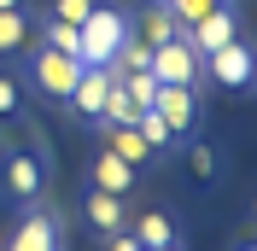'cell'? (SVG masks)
Masks as SVG:
<instances>
[{
  "instance_id": "6da1fadb",
  "label": "cell",
  "mask_w": 257,
  "mask_h": 251,
  "mask_svg": "<svg viewBox=\"0 0 257 251\" xmlns=\"http://www.w3.org/2000/svg\"><path fill=\"white\" fill-rule=\"evenodd\" d=\"M123 41H128V18L117 6H105V0H94V12L76 24V59L82 64H111Z\"/></svg>"
},
{
  "instance_id": "7a4b0ae2",
  "label": "cell",
  "mask_w": 257,
  "mask_h": 251,
  "mask_svg": "<svg viewBox=\"0 0 257 251\" xmlns=\"http://www.w3.org/2000/svg\"><path fill=\"white\" fill-rule=\"evenodd\" d=\"M76 76H82V59H70V53H59V47L30 53V82H35L47 99H70Z\"/></svg>"
},
{
  "instance_id": "3957f363",
  "label": "cell",
  "mask_w": 257,
  "mask_h": 251,
  "mask_svg": "<svg viewBox=\"0 0 257 251\" xmlns=\"http://www.w3.org/2000/svg\"><path fill=\"white\" fill-rule=\"evenodd\" d=\"M146 70H152L158 82H170V88H199V53L187 47V35H176V41L152 47Z\"/></svg>"
},
{
  "instance_id": "277c9868",
  "label": "cell",
  "mask_w": 257,
  "mask_h": 251,
  "mask_svg": "<svg viewBox=\"0 0 257 251\" xmlns=\"http://www.w3.org/2000/svg\"><path fill=\"white\" fill-rule=\"evenodd\" d=\"M199 64H210V76L222 82L228 94H245L257 82V53L245 47V41H228V47H216V53H205Z\"/></svg>"
},
{
  "instance_id": "5b68a950",
  "label": "cell",
  "mask_w": 257,
  "mask_h": 251,
  "mask_svg": "<svg viewBox=\"0 0 257 251\" xmlns=\"http://www.w3.org/2000/svg\"><path fill=\"white\" fill-rule=\"evenodd\" d=\"M6 251H64V228L53 210H41V204H30L24 210V222H18V234L6 239Z\"/></svg>"
},
{
  "instance_id": "8992f818",
  "label": "cell",
  "mask_w": 257,
  "mask_h": 251,
  "mask_svg": "<svg viewBox=\"0 0 257 251\" xmlns=\"http://www.w3.org/2000/svg\"><path fill=\"white\" fill-rule=\"evenodd\" d=\"M117 76H123V70H111V64H82V76H76V88H70L64 105L76 111V117H88V123H99V105H105V94H111Z\"/></svg>"
},
{
  "instance_id": "52a82bcc",
  "label": "cell",
  "mask_w": 257,
  "mask_h": 251,
  "mask_svg": "<svg viewBox=\"0 0 257 251\" xmlns=\"http://www.w3.org/2000/svg\"><path fill=\"white\" fill-rule=\"evenodd\" d=\"M152 111H158L164 123H170V135H193L199 129V88H170V82H158V94H152Z\"/></svg>"
},
{
  "instance_id": "ba28073f",
  "label": "cell",
  "mask_w": 257,
  "mask_h": 251,
  "mask_svg": "<svg viewBox=\"0 0 257 251\" xmlns=\"http://www.w3.org/2000/svg\"><path fill=\"white\" fill-rule=\"evenodd\" d=\"M187 35V47L205 59V53H216V47H228V41H240V18H234V6H210L193 30H181Z\"/></svg>"
},
{
  "instance_id": "9c48e42d",
  "label": "cell",
  "mask_w": 257,
  "mask_h": 251,
  "mask_svg": "<svg viewBox=\"0 0 257 251\" xmlns=\"http://www.w3.org/2000/svg\"><path fill=\"white\" fill-rule=\"evenodd\" d=\"M41 187H47V164H41L35 152H12V158H6V199L35 204Z\"/></svg>"
},
{
  "instance_id": "30bf717a",
  "label": "cell",
  "mask_w": 257,
  "mask_h": 251,
  "mask_svg": "<svg viewBox=\"0 0 257 251\" xmlns=\"http://www.w3.org/2000/svg\"><path fill=\"white\" fill-rule=\"evenodd\" d=\"M135 175H141V170L123 164L117 152H105V146L88 158V187H99V193H123V199H128V193H135Z\"/></svg>"
},
{
  "instance_id": "8fae6325",
  "label": "cell",
  "mask_w": 257,
  "mask_h": 251,
  "mask_svg": "<svg viewBox=\"0 0 257 251\" xmlns=\"http://www.w3.org/2000/svg\"><path fill=\"white\" fill-rule=\"evenodd\" d=\"M82 210H88V222H94L99 234H123V228H128V199H123V193L88 187V204H82Z\"/></svg>"
},
{
  "instance_id": "7c38bea8",
  "label": "cell",
  "mask_w": 257,
  "mask_h": 251,
  "mask_svg": "<svg viewBox=\"0 0 257 251\" xmlns=\"http://www.w3.org/2000/svg\"><path fill=\"white\" fill-rule=\"evenodd\" d=\"M99 135H105V152H117L123 164H135V170L152 164V146L141 141V129H128V123H99Z\"/></svg>"
},
{
  "instance_id": "4fadbf2b",
  "label": "cell",
  "mask_w": 257,
  "mask_h": 251,
  "mask_svg": "<svg viewBox=\"0 0 257 251\" xmlns=\"http://www.w3.org/2000/svg\"><path fill=\"white\" fill-rule=\"evenodd\" d=\"M128 30L141 35L146 47H164V41H176V35H181V24H176V12H170L164 0H152V6L141 12V24H128Z\"/></svg>"
},
{
  "instance_id": "5bb4252c",
  "label": "cell",
  "mask_w": 257,
  "mask_h": 251,
  "mask_svg": "<svg viewBox=\"0 0 257 251\" xmlns=\"http://www.w3.org/2000/svg\"><path fill=\"white\" fill-rule=\"evenodd\" d=\"M128 234L141 245H176V222H170V210H146V216H135Z\"/></svg>"
},
{
  "instance_id": "9a60e30c",
  "label": "cell",
  "mask_w": 257,
  "mask_h": 251,
  "mask_svg": "<svg viewBox=\"0 0 257 251\" xmlns=\"http://www.w3.org/2000/svg\"><path fill=\"white\" fill-rule=\"evenodd\" d=\"M135 129H141V141L152 146V158H164V152H176V135H170V123H164L152 105H141V117H135Z\"/></svg>"
},
{
  "instance_id": "2e32d148",
  "label": "cell",
  "mask_w": 257,
  "mask_h": 251,
  "mask_svg": "<svg viewBox=\"0 0 257 251\" xmlns=\"http://www.w3.org/2000/svg\"><path fill=\"white\" fill-rule=\"evenodd\" d=\"M30 47V12L18 6V12H0V53L12 59V53Z\"/></svg>"
},
{
  "instance_id": "e0dca14e",
  "label": "cell",
  "mask_w": 257,
  "mask_h": 251,
  "mask_svg": "<svg viewBox=\"0 0 257 251\" xmlns=\"http://www.w3.org/2000/svg\"><path fill=\"white\" fill-rule=\"evenodd\" d=\"M164 6L176 12V24H181V30H193V24L210 12V6H222V0H164Z\"/></svg>"
},
{
  "instance_id": "ac0fdd59",
  "label": "cell",
  "mask_w": 257,
  "mask_h": 251,
  "mask_svg": "<svg viewBox=\"0 0 257 251\" xmlns=\"http://www.w3.org/2000/svg\"><path fill=\"white\" fill-rule=\"evenodd\" d=\"M24 111V82L12 70H0V117H18Z\"/></svg>"
},
{
  "instance_id": "d6986e66",
  "label": "cell",
  "mask_w": 257,
  "mask_h": 251,
  "mask_svg": "<svg viewBox=\"0 0 257 251\" xmlns=\"http://www.w3.org/2000/svg\"><path fill=\"white\" fill-rule=\"evenodd\" d=\"M47 47H59V53H70V59H76V24L47 18Z\"/></svg>"
},
{
  "instance_id": "ffe728a7",
  "label": "cell",
  "mask_w": 257,
  "mask_h": 251,
  "mask_svg": "<svg viewBox=\"0 0 257 251\" xmlns=\"http://www.w3.org/2000/svg\"><path fill=\"white\" fill-rule=\"evenodd\" d=\"M88 12H94V0H53V18L59 24H82Z\"/></svg>"
},
{
  "instance_id": "44dd1931",
  "label": "cell",
  "mask_w": 257,
  "mask_h": 251,
  "mask_svg": "<svg viewBox=\"0 0 257 251\" xmlns=\"http://www.w3.org/2000/svg\"><path fill=\"white\" fill-rule=\"evenodd\" d=\"M187 164H193V175H199V181H210V175H216V152H210V146H193Z\"/></svg>"
},
{
  "instance_id": "7402d4cb",
  "label": "cell",
  "mask_w": 257,
  "mask_h": 251,
  "mask_svg": "<svg viewBox=\"0 0 257 251\" xmlns=\"http://www.w3.org/2000/svg\"><path fill=\"white\" fill-rule=\"evenodd\" d=\"M105 239H111V251H141V239L128 234V228H123V234H105Z\"/></svg>"
},
{
  "instance_id": "603a6c76",
  "label": "cell",
  "mask_w": 257,
  "mask_h": 251,
  "mask_svg": "<svg viewBox=\"0 0 257 251\" xmlns=\"http://www.w3.org/2000/svg\"><path fill=\"white\" fill-rule=\"evenodd\" d=\"M18 6H24V0H0V12H18Z\"/></svg>"
},
{
  "instance_id": "cb8c5ba5",
  "label": "cell",
  "mask_w": 257,
  "mask_h": 251,
  "mask_svg": "<svg viewBox=\"0 0 257 251\" xmlns=\"http://www.w3.org/2000/svg\"><path fill=\"white\" fill-rule=\"evenodd\" d=\"M141 251H176V245H141Z\"/></svg>"
},
{
  "instance_id": "d4e9b609",
  "label": "cell",
  "mask_w": 257,
  "mask_h": 251,
  "mask_svg": "<svg viewBox=\"0 0 257 251\" xmlns=\"http://www.w3.org/2000/svg\"><path fill=\"white\" fill-rule=\"evenodd\" d=\"M240 251H251V245H240Z\"/></svg>"
}]
</instances>
